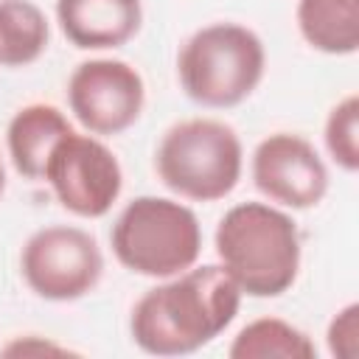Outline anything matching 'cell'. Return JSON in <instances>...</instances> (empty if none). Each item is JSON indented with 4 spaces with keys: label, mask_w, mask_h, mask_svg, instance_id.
<instances>
[{
    "label": "cell",
    "mask_w": 359,
    "mask_h": 359,
    "mask_svg": "<svg viewBox=\"0 0 359 359\" xmlns=\"http://www.w3.org/2000/svg\"><path fill=\"white\" fill-rule=\"evenodd\" d=\"M241 297L219 264H194L140 294L129 317L132 342L151 356L196 353L233 325Z\"/></svg>",
    "instance_id": "obj_1"
},
{
    "label": "cell",
    "mask_w": 359,
    "mask_h": 359,
    "mask_svg": "<svg viewBox=\"0 0 359 359\" xmlns=\"http://www.w3.org/2000/svg\"><path fill=\"white\" fill-rule=\"evenodd\" d=\"M219 266L247 297H280L300 275L297 222L272 202L233 205L216 224Z\"/></svg>",
    "instance_id": "obj_2"
},
{
    "label": "cell",
    "mask_w": 359,
    "mask_h": 359,
    "mask_svg": "<svg viewBox=\"0 0 359 359\" xmlns=\"http://www.w3.org/2000/svg\"><path fill=\"white\" fill-rule=\"evenodd\" d=\"M266 70L261 36L241 22H210L194 31L177 53L182 93L208 109H230L247 101Z\"/></svg>",
    "instance_id": "obj_3"
},
{
    "label": "cell",
    "mask_w": 359,
    "mask_h": 359,
    "mask_svg": "<svg viewBox=\"0 0 359 359\" xmlns=\"http://www.w3.org/2000/svg\"><path fill=\"white\" fill-rule=\"evenodd\" d=\"M115 261L143 278H171L191 269L202 255V224L196 213L168 196H135L109 230Z\"/></svg>",
    "instance_id": "obj_4"
},
{
    "label": "cell",
    "mask_w": 359,
    "mask_h": 359,
    "mask_svg": "<svg viewBox=\"0 0 359 359\" xmlns=\"http://www.w3.org/2000/svg\"><path fill=\"white\" fill-rule=\"evenodd\" d=\"M160 182L188 202L230 196L244 171L238 132L219 118H185L168 126L154 149Z\"/></svg>",
    "instance_id": "obj_5"
},
{
    "label": "cell",
    "mask_w": 359,
    "mask_h": 359,
    "mask_svg": "<svg viewBox=\"0 0 359 359\" xmlns=\"http://www.w3.org/2000/svg\"><path fill=\"white\" fill-rule=\"evenodd\" d=\"M20 275L36 297L73 303L98 286L104 252L84 227L48 224L25 238L20 250Z\"/></svg>",
    "instance_id": "obj_6"
},
{
    "label": "cell",
    "mask_w": 359,
    "mask_h": 359,
    "mask_svg": "<svg viewBox=\"0 0 359 359\" xmlns=\"http://www.w3.org/2000/svg\"><path fill=\"white\" fill-rule=\"evenodd\" d=\"M42 180L56 202L79 219H101L123 191V168L115 151L90 132H67L50 151Z\"/></svg>",
    "instance_id": "obj_7"
},
{
    "label": "cell",
    "mask_w": 359,
    "mask_h": 359,
    "mask_svg": "<svg viewBox=\"0 0 359 359\" xmlns=\"http://www.w3.org/2000/svg\"><path fill=\"white\" fill-rule=\"evenodd\" d=\"M67 107L84 132L112 137L140 121L146 81L123 59H87L67 79Z\"/></svg>",
    "instance_id": "obj_8"
},
{
    "label": "cell",
    "mask_w": 359,
    "mask_h": 359,
    "mask_svg": "<svg viewBox=\"0 0 359 359\" xmlns=\"http://www.w3.org/2000/svg\"><path fill=\"white\" fill-rule=\"evenodd\" d=\"M252 185L283 210L317 208L328 194V168L311 140L294 132L266 135L250 157Z\"/></svg>",
    "instance_id": "obj_9"
},
{
    "label": "cell",
    "mask_w": 359,
    "mask_h": 359,
    "mask_svg": "<svg viewBox=\"0 0 359 359\" xmlns=\"http://www.w3.org/2000/svg\"><path fill=\"white\" fill-rule=\"evenodd\" d=\"M56 22L79 50L121 48L143 25L140 0H56Z\"/></svg>",
    "instance_id": "obj_10"
},
{
    "label": "cell",
    "mask_w": 359,
    "mask_h": 359,
    "mask_svg": "<svg viewBox=\"0 0 359 359\" xmlns=\"http://www.w3.org/2000/svg\"><path fill=\"white\" fill-rule=\"evenodd\" d=\"M73 132L67 115L53 104H25L6 126V149L14 171L25 180H42L53 146Z\"/></svg>",
    "instance_id": "obj_11"
},
{
    "label": "cell",
    "mask_w": 359,
    "mask_h": 359,
    "mask_svg": "<svg viewBox=\"0 0 359 359\" xmlns=\"http://www.w3.org/2000/svg\"><path fill=\"white\" fill-rule=\"evenodd\" d=\"M297 31L320 53L348 56L359 48V0H297Z\"/></svg>",
    "instance_id": "obj_12"
},
{
    "label": "cell",
    "mask_w": 359,
    "mask_h": 359,
    "mask_svg": "<svg viewBox=\"0 0 359 359\" xmlns=\"http://www.w3.org/2000/svg\"><path fill=\"white\" fill-rule=\"evenodd\" d=\"M50 42V22L31 0H0V65L28 67Z\"/></svg>",
    "instance_id": "obj_13"
},
{
    "label": "cell",
    "mask_w": 359,
    "mask_h": 359,
    "mask_svg": "<svg viewBox=\"0 0 359 359\" xmlns=\"http://www.w3.org/2000/svg\"><path fill=\"white\" fill-rule=\"evenodd\" d=\"M230 359H314L311 337L280 317H258L247 323L227 348Z\"/></svg>",
    "instance_id": "obj_14"
},
{
    "label": "cell",
    "mask_w": 359,
    "mask_h": 359,
    "mask_svg": "<svg viewBox=\"0 0 359 359\" xmlns=\"http://www.w3.org/2000/svg\"><path fill=\"white\" fill-rule=\"evenodd\" d=\"M323 140L328 157L348 174L359 171V95L351 93L337 101L325 118Z\"/></svg>",
    "instance_id": "obj_15"
},
{
    "label": "cell",
    "mask_w": 359,
    "mask_h": 359,
    "mask_svg": "<svg viewBox=\"0 0 359 359\" xmlns=\"http://www.w3.org/2000/svg\"><path fill=\"white\" fill-rule=\"evenodd\" d=\"M325 342L339 359H353L359 353V303H348L331 317Z\"/></svg>",
    "instance_id": "obj_16"
},
{
    "label": "cell",
    "mask_w": 359,
    "mask_h": 359,
    "mask_svg": "<svg viewBox=\"0 0 359 359\" xmlns=\"http://www.w3.org/2000/svg\"><path fill=\"white\" fill-rule=\"evenodd\" d=\"M0 353L3 356H42V353H70V348L56 345L50 339H42L36 334H25V337H17L8 345H3Z\"/></svg>",
    "instance_id": "obj_17"
},
{
    "label": "cell",
    "mask_w": 359,
    "mask_h": 359,
    "mask_svg": "<svg viewBox=\"0 0 359 359\" xmlns=\"http://www.w3.org/2000/svg\"><path fill=\"white\" fill-rule=\"evenodd\" d=\"M6 191V165H3V157H0V196Z\"/></svg>",
    "instance_id": "obj_18"
}]
</instances>
